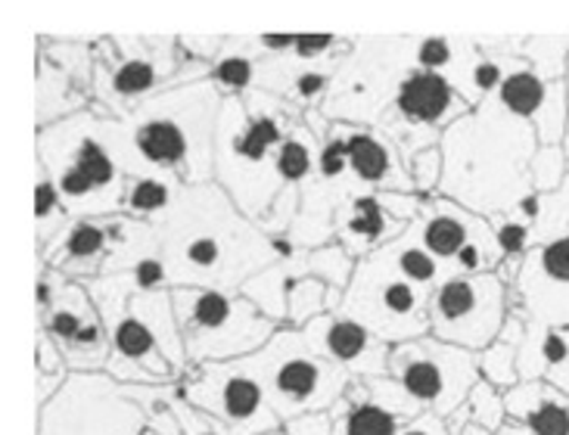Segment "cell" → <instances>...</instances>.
<instances>
[{
  "label": "cell",
  "instance_id": "obj_1",
  "mask_svg": "<svg viewBox=\"0 0 569 435\" xmlns=\"http://www.w3.org/2000/svg\"><path fill=\"white\" fill-rule=\"evenodd\" d=\"M479 383V361L473 352L439 340H411L389 352L386 376L365 380L368 402L380 404L401 419L423 414L448 419L461 411L470 388Z\"/></svg>",
  "mask_w": 569,
  "mask_h": 435
},
{
  "label": "cell",
  "instance_id": "obj_2",
  "mask_svg": "<svg viewBox=\"0 0 569 435\" xmlns=\"http://www.w3.org/2000/svg\"><path fill=\"white\" fill-rule=\"evenodd\" d=\"M237 364L262 383L268 404L280 423L306 414H323L352 383L349 373L339 371L337 364H330L308 345L302 330L274 333L268 345H262L256 355L240 357Z\"/></svg>",
  "mask_w": 569,
  "mask_h": 435
},
{
  "label": "cell",
  "instance_id": "obj_3",
  "mask_svg": "<svg viewBox=\"0 0 569 435\" xmlns=\"http://www.w3.org/2000/svg\"><path fill=\"white\" fill-rule=\"evenodd\" d=\"M171 305L193 364L240 361L274 340V321L252 308V302H233L218 290H178Z\"/></svg>",
  "mask_w": 569,
  "mask_h": 435
},
{
  "label": "cell",
  "instance_id": "obj_4",
  "mask_svg": "<svg viewBox=\"0 0 569 435\" xmlns=\"http://www.w3.org/2000/svg\"><path fill=\"white\" fill-rule=\"evenodd\" d=\"M432 336L467 352L489 348L505 330V290L492 274L448 277L430 299Z\"/></svg>",
  "mask_w": 569,
  "mask_h": 435
},
{
  "label": "cell",
  "instance_id": "obj_5",
  "mask_svg": "<svg viewBox=\"0 0 569 435\" xmlns=\"http://www.w3.org/2000/svg\"><path fill=\"white\" fill-rule=\"evenodd\" d=\"M184 395L197 411L218 419L228 435H271L280 426L262 383L237 361L200 364L187 380Z\"/></svg>",
  "mask_w": 569,
  "mask_h": 435
},
{
  "label": "cell",
  "instance_id": "obj_6",
  "mask_svg": "<svg viewBox=\"0 0 569 435\" xmlns=\"http://www.w3.org/2000/svg\"><path fill=\"white\" fill-rule=\"evenodd\" d=\"M44 333L60 345L62 357L76 371H103L109 367V333L100 314L91 308V302L78 290L62 293L47 308Z\"/></svg>",
  "mask_w": 569,
  "mask_h": 435
},
{
  "label": "cell",
  "instance_id": "obj_7",
  "mask_svg": "<svg viewBox=\"0 0 569 435\" xmlns=\"http://www.w3.org/2000/svg\"><path fill=\"white\" fill-rule=\"evenodd\" d=\"M302 336L318 355L337 364L349 376H361V380L386 376L392 348L352 317H315L302 330Z\"/></svg>",
  "mask_w": 569,
  "mask_h": 435
},
{
  "label": "cell",
  "instance_id": "obj_8",
  "mask_svg": "<svg viewBox=\"0 0 569 435\" xmlns=\"http://www.w3.org/2000/svg\"><path fill=\"white\" fill-rule=\"evenodd\" d=\"M508 423L498 435H569V395L548 380H526L505 392Z\"/></svg>",
  "mask_w": 569,
  "mask_h": 435
},
{
  "label": "cell",
  "instance_id": "obj_9",
  "mask_svg": "<svg viewBox=\"0 0 569 435\" xmlns=\"http://www.w3.org/2000/svg\"><path fill=\"white\" fill-rule=\"evenodd\" d=\"M501 107L520 115V119H536L541 128V140H548V119H545V109L555 107L563 109L560 100V88H548V81L536 72H513L501 81V91H498Z\"/></svg>",
  "mask_w": 569,
  "mask_h": 435
},
{
  "label": "cell",
  "instance_id": "obj_10",
  "mask_svg": "<svg viewBox=\"0 0 569 435\" xmlns=\"http://www.w3.org/2000/svg\"><path fill=\"white\" fill-rule=\"evenodd\" d=\"M526 330L517 317L505 321V330L498 333V340L482 348L479 355V373L486 383H492L501 392H510L513 386H520V348H523Z\"/></svg>",
  "mask_w": 569,
  "mask_h": 435
},
{
  "label": "cell",
  "instance_id": "obj_11",
  "mask_svg": "<svg viewBox=\"0 0 569 435\" xmlns=\"http://www.w3.org/2000/svg\"><path fill=\"white\" fill-rule=\"evenodd\" d=\"M399 107L417 122H436L451 107V88L446 78L436 72H417L401 84Z\"/></svg>",
  "mask_w": 569,
  "mask_h": 435
},
{
  "label": "cell",
  "instance_id": "obj_12",
  "mask_svg": "<svg viewBox=\"0 0 569 435\" xmlns=\"http://www.w3.org/2000/svg\"><path fill=\"white\" fill-rule=\"evenodd\" d=\"M333 429L339 435H401V417L373 402H352L342 419H333Z\"/></svg>",
  "mask_w": 569,
  "mask_h": 435
},
{
  "label": "cell",
  "instance_id": "obj_13",
  "mask_svg": "<svg viewBox=\"0 0 569 435\" xmlns=\"http://www.w3.org/2000/svg\"><path fill=\"white\" fill-rule=\"evenodd\" d=\"M140 153L147 155L150 162L159 165H171L178 159H184V134L178 131V124L171 122H150L138 131Z\"/></svg>",
  "mask_w": 569,
  "mask_h": 435
},
{
  "label": "cell",
  "instance_id": "obj_14",
  "mask_svg": "<svg viewBox=\"0 0 569 435\" xmlns=\"http://www.w3.org/2000/svg\"><path fill=\"white\" fill-rule=\"evenodd\" d=\"M467 411H470V423H477L489 433H501V426L508 423V407H505V392L495 388L492 383L479 380L477 386L467 395Z\"/></svg>",
  "mask_w": 569,
  "mask_h": 435
},
{
  "label": "cell",
  "instance_id": "obj_15",
  "mask_svg": "<svg viewBox=\"0 0 569 435\" xmlns=\"http://www.w3.org/2000/svg\"><path fill=\"white\" fill-rule=\"evenodd\" d=\"M346 150H349V162L355 165V171L365 178V181H380L386 178V171H389V155L386 150L368 134H355L349 143H346Z\"/></svg>",
  "mask_w": 569,
  "mask_h": 435
},
{
  "label": "cell",
  "instance_id": "obj_16",
  "mask_svg": "<svg viewBox=\"0 0 569 435\" xmlns=\"http://www.w3.org/2000/svg\"><path fill=\"white\" fill-rule=\"evenodd\" d=\"M423 243L439 259H455L467 246V227L455 218H432L423 231Z\"/></svg>",
  "mask_w": 569,
  "mask_h": 435
},
{
  "label": "cell",
  "instance_id": "obj_17",
  "mask_svg": "<svg viewBox=\"0 0 569 435\" xmlns=\"http://www.w3.org/2000/svg\"><path fill=\"white\" fill-rule=\"evenodd\" d=\"M76 169L81 171L93 186H109L116 181V165H112V159L107 155V150H100L91 140H84V143L78 146Z\"/></svg>",
  "mask_w": 569,
  "mask_h": 435
},
{
  "label": "cell",
  "instance_id": "obj_18",
  "mask_svg": "<svg viewBox=\"0 0 569 435\" xmlns=\"http://www.w3.org/2000/svg\"><path fill=\"white\" fill-rule=\"evenodd\" d=\"M278 140V122H271V119H256V122L243 131V138H240V153L259 162V159H264V153H268V146H274Z\"/></svg>",
  "mask_w": 569,
  "mask_h": 435
},
{
  "label": "cell",
  "instance_id": "obj_19",
  "mask_svg": "<svg viewBox=\"0 0 569 435\" xmlns=\"http://www.w3.org/2000/svg\"><path fill=\"white\" fill-rule=\"evenodd\" d=\"M532 181L539 186V193L545 190H560L563 186V153L557 146H545L536 159H532Z\"/></svg>",
  "mask_w": 569,
  "mask_h": 435
},
{
  "label": "cell",
  "instance_id": "obj_20",
  "mask_svg": "<svg viewBox=\"0 0 569 435\" xmlns=\"http://www.w3.org/2000/svg\"><path fill=\"white\" fill-rule=\"evenodd\" d=\"M399 271L401 277L411 280L417 286H427L436 280V271H439V264L432 255L427 252H420V249H408V252H401L399 255Z\"/></svg>",
  "mask_w": 569,
  "mask_h": 435
},
{
  "label": "cell",
  "instance_id": "obj_21",
  "mask_svg": "<svg viewBox=\"0 0 569 435\" xmlns=\"http://www.w3.org/2000/svg\"><path fill=\"white\" fill-rule=\"evenodd\" d=\"M308 169H311V155H308L306 146H302L299 140H287L278 153L280 174H283L287 181H299V178H306Z\"/></svg>",
  "mask_w": 569,
  "mask_h": 435
},
{
  "label": "cell",
  "instance_id": "obj_22",
  "mask_svg": "<svg viewBox=\"0 0 569 435\" xmlns=\"http://www.w3.org/2000/svg\"><path fill=\"white\" fill-rule=\"evenodd\" d=\"M100 246H103V231L84 221V224H78L76 231L69 233L66 252H69L72 259H91V255L100 252Z\"/></svg>",
  "mask_w": 569,
  "mask_h": 435
},
{
  "label": "cell",
  "instance_id": "obj_23",
  "mask_svg": "<svg viewBox=\"0 0 569 435\" xmlns=\"http://www.w3.org/2000/svg\"><path fill=\"white\" fill-rule=\"evenodd\" d=\"M156 81L153 69L147 65V62H124L122 69H119V75H116V91L119 93H140L147 91L150 84Z\"/></svg>",
  "mask_w": 569,
  "mask_h": 435
},
{
  "label": "cell",
  "instance_id": "obj_24",
  "mask_svg": "<svg viewBox=\"0 0 569 435\" xmlns=\"http://www.w3.org/2000/svg\"><path fill=\"white\" fill-rule=\"evenodd\" d=\"M529 240H532V231H529V224H523V221H505L495 231V243H498V249L505 255H520L529 246Z\"/></svg>",
  "mask_w": 569,
  "mask_h": 435
},
{
  "label": "cell",
  "instance_id": "obj_25",
  "mask_svg": "<svg viewBox=\"0 0 569 435\" xmlns=\"http://www.w3.org/2000/svg\"><path fill=\"white\" fill-rule=\"evenodd\" d=\"M166 200H169V190L159 181H140L131 190V196H128L131 209H138V212H156V209L166 205Z\"/></svg>",
  "mask_w": 569,
  "mask_h": 435
},
{
  "label": "cell",
  "instance_id": "obj_26",
  "mask_svg": "<svg viewBox=\"0 0 569 435\" xmlns=\"http://www.w3.org/2000/svg\"><path fill=\"white\" fill-rule=\"evenodd\" d=\"M355 233H368V236H377L383 231V212L377 209L373 200H358L355 202V221H352Z\"/></svg>",
  "mask_w": 569,
  "mask_h": 435
},
{
  "label": "cell",
  "instance_id": "obj_27",
  "mask_svg": "<svg viewBox=\"0 0 569 435\" xmlns=\"http://www.w3.org/2000/svg\"><path fill=\"white\" fill-rule=\"evenodd\" d=\"M216 78L221 84H231V88H243L249 78H252V65L247 60H240V57H231V60H224L218 65Z\"/></svg>",
  "mask_w": 569,
  "mask_h": 435
},
{
  "label": "cell",
  "instance_id": "obj_28",
  "mask_svg": "<svg viewBox=\"0 0 569 435\" xmlns=\"http://www.w3.org/2000/svg\"><path fill=\"white\" fill-rule=\"evenodd\" d=\"M134 280H138V286L143 293H156L162 286V280H166V267L156 259H143L138 264V271H134Z\"/></svg>",
  "mask_w": 569,
  "mask_h": 435
},
{
  "label": "cell",
  "instance_id": "obj_29",
  "mask_svg": "<svg viewBox=\"0 0 569 435\" xmlns=\"http://www.w3.org/2000/svg\"><path fill=\"white\" fill-rule=\"evenodd\" d=\"M448 44L442 41V38H430V41H423V47H420V62L427 65V72H432L436 65H446L448 62Z\"/></svg>",
  "mask_w": 569,
  "mask_h": 435
},
{
  "label": "cell",
  "instance_id": "obj_30",
  "mask_svg": "<svg viewBox=\"0 0 569 435\" xmlns=\"http://www.w3.org/2000/svg\"><path fill=\"white\" fill-rule=\"evenodd\" d=\"M346 159H349V150H346V143H339V140H333L327 150H323L321 155V169L327 178H333V174H339L342 171V165H346Z\"/></svg>",
  "mask_w": 569,
  "mask_h": 435
},
{
  "label": "cell",
  "instance_id": "obj_31",
  "mask_svg": "<svg viewBox=\"0 0 569 435\" xmlns=\"http://www.w3.org/2000/svg\"><path fill=\"white\" fill-rule=\"evenodd\" d=\"M60 190L66 193V196H72V200H81V196H88V193L97 190V186H93L81 171L72 169V171H66V178L60 181Z\"/></svg>",
  "mask_w": 569,
  "mask_h": 435
},
{
  "label": "cell",
  "instance_id": "obj_32",
  "mask_svg": "<svg viewBox=\"0 0 569 435\" xmlns=\"http://www.w3.org/2000/svg\"><path fill=\"white\" fill-rule=\"evenodd\" d=\"M187 259L197 264V267H209V264H216L218 259V249L212 240H197L193 246L187 249Z\"/></svg>",
  "mask_w": 569,
  "mask_h": 435
},
{
  "label": "cell",
  "instance_id": "obj_33",
  "mask_svg": "<svg viewBox=\"0 0 569 435\" xmlns=\"http://www.w3.org/2000/svg\"><path fill=\"white\" fill-rule=\"evenodd\" d=\"M473 81H477L479 91H489L495 84H501L505 75H501V65L498 62H479L477 72H473Z\"/></svg>",
  "mask_w": 569,
  "mask_h": 435
},
{
  "label": "cell",
  "instance_id": "obj_34",
  "mask_svg": "<svg viewBox=\"0 0 569 435\" xmlns=\"http://www.w3.org/2000/svg\"><path fill=\"white\" fill-rule=\"evenodd\" d=\"M53 205H60V196H57V190H53L50 181H41V184H38V218L50 215Z\"/></svg>",
  "mask_w": 569,
  "mask_h": 435
},
{
  "label": "cell",
  "instance_id": "obj_35",
  "mask_svg": "<svg viewBox=\"0 0 569 435\" xmlns=\"http://www.w3.org/2000/svg\"><path fill=\"white\" fill-rule=\"evenodd\" d=\"M330 44H333V38H327V34H315V38H299V41H296L302 57H308V53H321V50H327Z\"/></svg>",
  "mask_w": 569,
  "mask_h": 435
},
{
  "label": "cell",
  "instance_id": "obj_36",
  "mask_svg": "<svg viewBox=\"0 0 569 435\" xmlns=\"http://www.w3.org/2000/svg\"><path fill=\"white\" fill-rule=\"evenodd\" d=\"M299 38H290V34H264L262 44L271 47V50H287V47H296Z\"/></svg>",
  "mask_w": 569,
  "mask_h": 435
},
{
  "label": "cell",
  "instance_id": "obj_37",
  "mask_svg": "<svg viewBox=\"0 0 569 435\" xmlns=\"http://www.w3.org/2000/svg\"><path fill=\"white\" fill-rule=\"evenodd\" d=\"M321 84H323L321 75H302V78H299V91L306 93V97H311V93L321 91Z\"/></svg>",
  "mask_w": 569,
  "mask_h": 435
},
{
  "label": "cell",
  "instance_id": "obj_38",
  "mask_svg": "<svg viewBox=\"0 0 569 435\" xmlns=\"http://www.w3.org/2000/svg\"><path fill=\"white\" fill-rule=\"evenodd\" d=\"M461 435H498V433H489V429H482V426H477V423H467L461 429Z\"/></svg>",
  "mask_w": 569,
  "mask_h": 435
},
{
  "label": "cell",
  "instance_id": "obj_39",
  "mask_svg": "<svg viewBox=\"0 0 569 435\" xmlns=\"http://www.w3.org/2000/svg\"><path fill=\"white\" fill-rule=\"evenodd\" d=\"M271 435H278V433H271Z\"/></svg>",
  "mask_w": 569,
  "mask_h": 435
}]
</instances>
